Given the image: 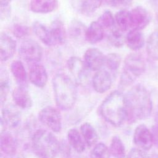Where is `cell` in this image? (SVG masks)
Wrapping results in <instances>:
<instances>
[{
	"label": "cell",
	"instance_id": "1",
	"mask_svg": "<svg viewBox=\"0 0 158 158\" xmlns=\"http://www.w3.org/2000/svg\"><path fill=\"white\" fill-rule=\"evenodd\" d=\"M125 102L128 112V122L148 118L152 110V101L149 92L142 85L132 86L125 94Z\"/></svg>",
	"mask_w": 158,
	"mask_h": 158
},
{
	"label": "cell",
	"instance_id": "2",
	"mask_svg": "<svg viewBox=\"0 0 158 158\" xmlns=\"http://www.w3.org/2000/svg\"><path fill=\"white\" fill-rule=\"evenodd\" d=\"M99 112L106 122L115 127H120L128 121V112L122 92L115 90L110 93L101 103Z\"/></svg>",
	"mask_w": 158,
	"mask_h": 158
},
{
	"label": "cell",
	"instance_id": "3",
	"mask_svg": "<svg viewBox=\"0 0 158 158\" xmlns=\"http://www.w3.org/2000/svg\"><path fill=\"white\" fill-rule=\"evenodd\" d=\"M52 86L56 105L64 110L70 109L77 99V83L64 73H57L52 78Z\"/></svg>",
	"mask_w": 158,
	"mask_h": 158
},
{
	"label": "cell",
	"instance_id": "4",
	"mask_svg": "<svg viewBox=\"0 0 158 158\" xmlns=\"http://www.w3.org/2000/svg\"><path fill=\"white\" fill-rule=\"evenodd\" d=\"M31 146L39 158H56L60 151V144L51 132L39 129L32 136Z\"/></svg>",
	"mask_w": 158,
	"mask_h": 158
},
{
	"label": "cell",
	"instance_id": "5",
	"mask_svg": "<svg viewBox=\"0 0 158 158\" xmlns=\"http://www.w3.org/2000/svg\"><path fill=\"white\" fill-rule=\"evenodd\" d=\"M145 70L146 62L141 54L133 52L128 54L124 59L119 87L124 89L130 86Z\"/></svg>",
	"mask_w": 158,
	"mask_h": 158
},
{
	"label": "cell",
	"instance_id": "6",
	"mask_svg": "<svg viewBox=\"0 0 158 158\" xmlns=\"http://www.w3.org/2000/svg\"><path fill=\"white\" fill-rule=\"evenodd\" d=\"M19 54L26 62L31 65L38 64L42 58L43 49L41 46L35 40H25L20 45Z\"/></svg>",
	"mask_w": 158,
	"mask_h": 158
},
{
	"label": "cell",
	"instance_id": "7",
	"mask_svg": "<svg viewBox=\"0 0 158 158\" xmlns=\"http://www.w3.org/2000/svg\"><path fill=\"white\" fill-rule=\"evenodd\" d=\"M67 66L73 78L74 81L77 84L84 85L88 83L89 77V69L83 60L77 56H72L68 59Z\"/></svg>",
	"mask_w": 158,
	"mask_h": 158
},
{
	"label": "cell",
	"instance_id": "8",
	"mask_svg": "<svg viewBox=\"0 0 158 158\" xmlns=\"http://www.w3.org/2000/svg\"><path fill=\"white\" fill-rule=\"evenodd\" d=\"M40 121L51 130L58 133L62 128V117L58 109L52 106L42 109L38 114Z\"/></svg>",
	"mask_w": 158,
	"mask_h": 158
},
{
	"label": "cell",
	"instance_id": "9",
	"mask_svg": "<svg viewBox=\"0 0 158 158\" xmlns=\"http://www.w3.org/2000/svg\"><path fill=\"white\" fill-rule=\"evenodd\" d=\"M133 142L138 148L149 150L154 144L151 131L145 125H139L134 131Z\"/></svg>",
	"mask_w": 158,
	"mask_h": 158
},
{
	"label": "cell",
	"instance_id": "10",
	"mask_svg": "<svg viewBox=\"0 0 158 158\" xmlns=\"http://www.w3.org/2000/svg\"><path fill=\"white\" fill-rule=\"evenodd\" d=\"M131 28L141 30L146 28L151 20L148 10L142 6H137L130 11Z\"/></svg>",
	"mask_w": 158,
	"mask_h": 158
},
{
	"label": "cell",
	"instance_id": "11",
	"mask_svg": "<svg viewBox=\"0 0 158 158\" xmlns=\"http://www.w3.org/2000/svg\"><path fill=\"white\" fill-rule=\"evenodd\" d=\"M84 62L87 67L93 71H98L104 65L106 56L98 48L88 49L83 56Z\"/></svg>",
	"mask_w": 158,
	"mask_h": 158
},
{
	"label": "cell",
	"instance_id": "12",
	"mask_svg": "<svg viewBox=\"0 0 158 158\" xmlns=\"http://www.w3.org/2000/svg\"><path fill=\"white\" fill-rule=\"evenodd\" d=\"M113 76L107 70L101 69L97 71L92 78V85L98 93H104L108 91L112 84Z\"/></svg>",
	"mask_w": 158,
	"mask_h": 158
},
{
	"label": "cell",
	"instance_id": "13",
	"mask_svg": "<svg viewBox=\"0 0 158 158\" xmlns=\"http://www.w3.org/2000/svg\"><path fill=\"white\" fill-rule=\"evenodd\" d=\"M1 112V123L5 127L13 128L19 125L21 115L16 107L12 105H6L2 108Z\"/></svg>",
	"mask_w": 158,
	"mask_h": 158
},
{
	"label": "cell",
	"instance_id": "14",
	"mask_svg": "<svg viewBox=\"0 0 158 158\" xmlns=\"http://www.w3.org/2000/svg\"><path fill=\"white\" fill-rule=\"evenodd\" d=\"M16 41L9 35L1 33L0 35V59L6 62L10 59L15 54Z\"/></svg>",
	"mask_w": 158,
	"mask_h": 158
},
{
	"label": "cell",
	"instance_id": "15",
	"mask_svg": "<svg viewBox=\"0 0 158 158\" xmlns=\"http://www.w3.org/2000/svg\"><path fill=\"white\" fill-rule=\"evenodd\" d=\"M48 73L45 67L41 64L31 65L29 71V80L30 82L38 88H43L47 83Z\"/></svg>",
	"mask_w": 158,
	"mask_h": 158
},
{
	"label": "cell",
	"instance_id": "16",
	"mask_svg": "<svg viewBox=\"0 0 158 158\" xmlns=\"http://www.w3.org/2000/svg\"><path fill=\"white\" fill-rule=\"evenodd\" d=\"M12 96L15 104L20 108L25 109L32 106V99L27 87H17L14 89Z\"/></svg>",
	"mask_w": 158,
	"mask_h": 158
},
{
	"label": "cell",
	"instance_id": "17",
	"mask_svg": "<svg viewBox=\"0 0 158 158\" xmlns=\"http://www.w3.org/2000/svg\"><path fill=\"white\" fill-rule=\"evenodd\" d=\"M59 6L58 0H31L30 10L34 13L48 14L55 10Z\"/></svg>",
	"mask_w": 158,
	"mask_h": 158
},
{
	"label": "cell",
	"instance_id": "18",
	"mask_svg": "<svg viewBox=\"0 0 158 158\" xmlns=\"http://www.w3.org/2000/svg\"><path fill=\"white\" fill-rule=\"evenodd\" d=\"M0 146L1 151L7 156H14L17 152V142L13 135L7 131L1 132Z\"/></svg>",
	"mask_w": 158,
	"mask_h": 158
},
{
	"label": "cell",
	"instance_id": "19",
	"mask_svg": "<svg viewBox=\"0 0 158 158\" xmlns=\"http://www.w3.org/2000/svg\"><path fill=\"white\" fill-rule=\"evenodd\" d=\"M125 43L127 46L133 51H138L144 45V37L140 30H130L125 37Z\"/></svg>",
	"mask_w": 158,
	"mask_h": 158
},
{
	"label": "cell",
	"instance_id": "20",
	"mask_svg": "<svg viewBox=\"0 0 158 158\" xmlns=\"http://www.w3.org/2000/svg\"><path fill=\"white\" fill-rule=\"evenodd\" d=\"M10 72L19 86H27V73L23 63L19 60L13 61L10 64Z\"/></svg>",
	"mask_w": 158,
	"mask_h": 158
},
{
	"label": "cell",
	"instance_id": "21",
	"mask_svg": "<svg viewBox=\"0 0 158 158\" xmlns=\"http://www.w3.org/2000/svg\"><path fill=\"white\" fill-rule=\"evenodd\" d=\"M49 29L54 45H61L65 43L67 39V32L63 23L60 20H54Z\"/></svg>",
	"mask_w": 158,
	"mask_h": 158
},
{
	"label": "cell",
	"instance_id": "22",
	"mask_svg": "<svg viewBox=\"0 0 158 158\" xmlns=\"http://www.w3.org/2000/svg\"><path fill=\"white\" fill-rule=\"evenodd\" d=\"M104 29L97 21L93 22L87 28L85 38L91 44L97 43L103 39L104 35Z\"/></svg>",
	"mask_w": 158,
	"mask_h": 158
},
{
	"label": "cell",
	"instance_id": "23",
	"mask_svg": "<svg viewBox=\"0 0 158 158\" xmlns=\"http://www.w3.org/2000/svg\"><path fill=\"white\" fill-rule=\"evenodd\" d=\"M35 35L46 46H54L50 29L40 22H34L32 26Z\"/></svg>",
	"mask_w": 158,
	"mask_h": 158
},
{
	"label": "cell",
	"instance_id": "24",
	"mask_svg": "<svg viewBox=\"0 0 158 158\" xmlns=\"http://www.w3.org/2000/svg\"><path fill=\"white\" fill-rule=\"evenodd\" d=\"M68 142L70 146L77 152L81 153L85 150L86 143L78 130L72 128L67 133Z\"/></svg>",
	"mask_w": 158,
	"mask_h": 158
},
{
	"label": "cell",
	"instance_id": "25",
	"mask_svg": "<svg viewBox=\"0 0 158 158\" xmlns=\"http://www.w3.org/2000/svg\"><path fill=\"white\" fill-rule=\"evenodd\" d=\"M81 134L88 147L96 144L98 139V135L95 128L89 123H84L80 127Z\"/></svg>",
	"mask_w": 158,
	"mask_h": 158
},
{
	"label": "cell",
	"instance_id": "26",
	"mask_svg": "<svg viewBox=\"0 0 158 158\" xmlns=\"http://www.w3.org/2000/svg\"><path fill=\"white\" fill-rule=\"evenodd\" d=\"M146 52L148 57L153 60H158V30H154L146 41Z\"/></svg>",
	"mask_w": 158,
	"mask_h": 158
},
{
	"label": "cell",
	"instance_id": "27",
	"mask_svg": "<svg viewBox=\"0 0 158 158\" xmlns=\"http://www.w3.org/2000/svg\"><path fill=\"white\" fill-rule=\"evenodd\" d=\"M115 20L118 29L122 32L131 28L130 11L126 9H122L117 12L115 16Z\"/></svg>",
	"mask_w": 158,
	"mask_h": 158
},
{
	"label": "cell",
	"instance_id": "28",
	"mask_svg": "<svg viewBox=\"0 0 158 158\" xmlns=\"http://www.w3.org/2000/svg\"><path fill=\"white\" fill-rule=\"evenodd\" d=\"M121 56L117 53H110L106 56L104 65L112 75L115 76L121 63Z\"/></svg>",
	"mask_w": 158,
	"mask_h": 158
},
{
	"label": "cell",
	"instance_id": "29",
	"mask_svg": "<svg viewBox=\"0 0 158 158\" xmlns=\"http://www.w3.org/2000/svg\"><path fill=\"white\" fill-rule=\"evenodd\" d=\"M109 151L112 156L115 158H125L126 151L125 146L121 139L115 136L112 138L109 146Z\"/></svg>",
	"mask_w": 158,
	"mask_h": 158
},
{
	"label": "cell",
	"instance_id": "30",
	"mask_svg": "<svg viewBox=\"0 0 158 158\" xmlns=\"http://www.w3.org/2000/svg\"><path fill=\"white\" fill-rule=\"evenodd\" d=\"M9 75L7 71L2 68L1 69L0 74V102L2 106L5 102L9 93Z\"/></svg>",
	"mask_w": 158,
	"mask_h": 158
},
{
	"label": "cell",
	"instance_id": "31",
	"mask_svg": "<svg viewBox=\"0 0 158 158\" xmlns=\"http://www.w3.org/2000/svg\"><path fill=\"white\" fill-rule=\"evenodd\" d=\"M87 28L80 20L73 19L71 21L69 28L70 36L73 39H78L83 35H85Z\"/></svg>",
	"mask_w": 158,
	"mask_h": 158
},
{
	"label": "cell",
	"instance_id": "32",
	"mask_svg": "<svg viewBox=\"0 0 158 158\" xmlns=\"http://www.w3.org/2000/svg\"><path fill=\"white\" fill-rule=\"evenodd\" d=\"M103 0H83L81 4L80 10L83 14L90 15L102 5Z\"/></svg>",
	"mask_w": 158,
	"mask_h": 158
},
{
	"label": "cell",
	"instance_id": "33",
	"mask_svg": "<svg viewBox=\"0 0 158 158\" xmlns=\"http://www.w3.org/2000/svg\"><path fill=\"white\" fill-rule=\"evenodd\" d=\"M121 31L119 29L114 28L110 30L109 33L107 35V40L113 46L120 48L125 42V38L123 37Z\"/></svg>",
	"mask_w": 158,
	"mask_h": 158
},
{
	"label": "cell",
	"instance_id": "34",
	"mask_svg": "<svg viewBox=\"0 0 158 158\" xmlns=\"http://www.w3.org/2000/svg\"><path fill=\"white\" fill-rule=\"evenodd\" d=\"M109 148L103 143L96 144L90 152V158H110Z\"/></svg>",
	"mask_w": 158,
	"mask_h": 158
},
{
	"label": "cell",
	"instance_id": "35",
	"mask_svg": "<svg viewBox=\"0 0 158 158\" xmlns=\"http://www.w3.org/2000/svg\"><path fill=\"white\" fill-rule=\"evenodd\" d=\"M97 22L104 29H110L114 28L115 23V17L109 10L104 12L98 19Z\"/></svg>",
	"mask_w": 158,
	"mask_h": 158
},
{
	"label": "cell",
	"instance_id": "36",
	"mask_svg": "<svg viewBox=\"0 0 158 158\" xmlns=\"http://www.w3.org/2000/svg\"><path fill=\"white\" fill-rule=\"evenodd\" d=\"M12 33L17 38H22L27 36L30 32L27 26L22 24H15L12 27Z\"/></svg>",
	"mask_w": 158,
	"mask_h": 158
},
{
	"label": "cell",
	"instance_id": "37",
	"mask_svg": "<svg viewBox=\"0 0 158 158\" xmlns=\"http://www.w3.org/2000/svg\"><path fill=\"white\" fill-rule=\"evenodd\" d=\"M128 158H149L146 151L140 148L131 149L128 155Z\"/></svg>",
	"mask_w": 158,
	"mask_h": 158
},
{
	"label": "cell",
	"instance_id": "38",
	"mask_svg": "<svg viewBox=\"0 0 158 158\" xmlns=\"http://www.w3.org/2000/svg\"><path fill=\"white\" fill-rule=\"evenodd\" d=\"M108 3L117 7H127L131 5L133 0H107Z\"/></svg>",
	"mask_w": 158,
	"mask_h": 158
},
{
	"label": "cell",
	"instance_id": "39",
	"mask_svg": "<svg viewBox=\"0 0 158 158\" xmlns=\"http://www.w3.org/2000/svg\"><path fill=\"white\" fill-rule=\"evenodd\" d=\"M151 133L152 135L154 144L158 148V125H155L152 127Z\"/></svg>",
	"mask_w": 158,
	"mask_h": 158
},
{
	"label": "cell",
	"instance_id": "40",
	"mask_svg": "<svg viewBox=\"0 0 158 158\" xmlns=\"http://www.w3.org/2000/svg\"><path fill=\"white\" fill-rule=\"evenodd\" d=\"M10 8L9 7V6H6V7H1L0 16H1V20L6 18H8L10 16Z\"/></svg>",
	"mask_w": 158,
	"mask_h": 158
},
{
	"label": "cell",
	"instance_id": "41",
	"mask_svg": "<svg viewBox=\"0 0 158 158\" xmlns=\"http://www.w3.org/2000/svg\"><path fill=\"white\" fill-rule=\"evenodd\" d=\"M149 3L154 12L156 19L158 22V0H149Z\"/></svg>",
	"mask_w": 158,
	"mask_h": 158
},
{
	"label": "cell",
	"instance_id": "42",
	"mask_svg": "<svg viewBox=\"0 0 158 158\" xmlns=\"http://www.w3.org/2000/svg\"><path fill=\"white\" fill-rule=\"evenodd\" d=\"M12 0H0V4L1 7H6V6H9L10 2Z\"/></svg>",
	"mask_w": 158,
	"mask_h": 158
},
{
	"label": "cell",
	"instance_id": "43",
	"mask_svg": "<svg viewBox=\"0 0 158 158\" xmlns=\"http://www.w3.org/2000/svg\"><path fill=\"white\" fill-rule=\"evenodd\" d=\"M154 119H155V122L156 123V125H158V108L155 113V116H154Z\"/></svg>",
	"mask_w": 158,
	"mask_h": 158
},
{
	"label": "cell",
	"instance_id": "44",
	"mask_svg": "<svg viewBox=\"0 0 158 158\" xmlns=\"http://www.w3.org/2000/svg\"><path fill=\"white\" fill-rule=\"evenodd\" d=\"M156 158H158V156H157V157H156Z\"/></svg>",
	"mask_w": 158,
	"mask_h": 158
}]
</instances>
